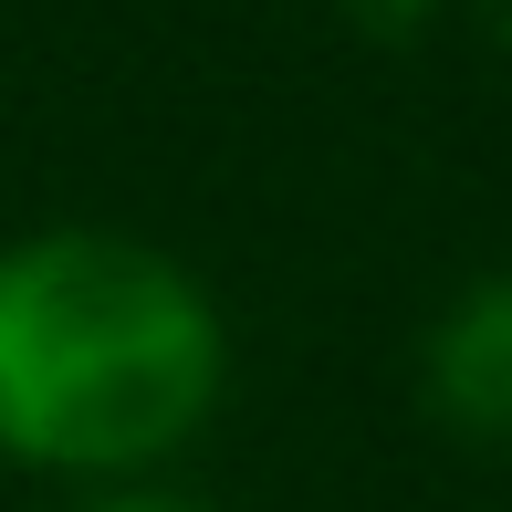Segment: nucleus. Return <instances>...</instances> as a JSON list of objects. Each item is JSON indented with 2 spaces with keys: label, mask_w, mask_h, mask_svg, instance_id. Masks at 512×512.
Here are the masks:
<instances>
[{
  "label": "nucleus",
  "mask_w": 512,
  "mask_h": 512,
  "mask_svg": "<svg viewBox=\"0 0 512 512\" xmlns=\"http://www.w3.org/2000/svg\"><path fill=\"white\" fill-rule=\"evenodd\" d=\"M429 398L450 429L471 439H512V272L471 283L429 335Z\"/></svg>",
  "instance_id": "nucleus-2"
},
{
  "label": "nucleus",
  "mask_w": 512,
  "mask_h": 512,
  "mask_svg": "<svg viewBox=\"0 0 512 512\" xmlns=\"http://www.w3.org/2000/svg\"><path fill=\"white\" fill-rule=\"evenodd\" d=\"M95 512H189V502H168V492H115V502H95Z\"/></svg>",
  "instance_id": "nucleus-3"
},
{
  "label": "nucleus",
  "mask_w": 512,
  "mask_h": 512,
  "mask_svg": "<svg viewBox=\"0 0 512 512\" xmlns=\"http://www.w3.org/2000/svg\"><path fill=\"white\" fill-rule=\"evenodd\" d=\"M220 377V304L157 241L32 230L0 251V460L126 481L220 408Z\"/></svg>",
  "instance_id": "nucleus-1"
},
{
  "label": "nucleus",
  "mask_w": 512,
  "mask_h": 512,
  "mask_svg": "<svg viewBox=\"0 0 512 512\" xmlns=\"http://www.w3.org/2000/svg\"><path fill=\"white\" fill-rule=\"evenodd\" d=\"M481 21H492V42H512V0H481Z\"/></svg>",
  "instance_id": "nucleus-4"
}]
</instances>
